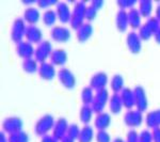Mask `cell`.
Here are the masks:
<instances>
[{"mask_svg":"<svg viewBox=\"0 0 160 142\" xmlns=\"http://www.w3.org/2000/svg\"><path fill=\"white\" fill-rule=\"evenodd\" d=\"M145 124L148 128H152V129L154 127L160 126V108L152 110V111L146 113Z\"/></svg>","mask_w":160,"mask_h":142,"instance_id":"484cf974","label":"cell"},{"mask_svg":"<svg viewBox=\"0 0 160 142\" xmlns=\"http://www.w3.org/2000/svg\"><path fill=\"white\" fill-rule=\"evenodd\" d=\"M87 4L84 1H76L74 3L73 11H72L71 17V27L73 29H78V28L83 24V20L86 19V9Z\"/></svg>","mask_w":160,"mask_h":142,"instance_id":"6da1fadb","label":"cell"},{"mask_svg":"<svg viewBox=\"0 0 160 142\" xmlns=\"http://www.w3.org/2000/svg\"><path fill=\"white\" fill-rule=\"evenodd\" d=\"M112 142H126V141L124 140L123 138H121V137H117V138H114V139H113Z\"/></svg>","mask_w":160,"mask_h":142,"instance_id":"816d5d0a","label":"cell"},{"mask_svg":"<svg viewBox=\"0 0 160 142\" xmlns=\"http://www.w3.org/2000/svg\"><path fill=\"white\" fill-rule=\"evenodd\" d=\"M69 124L65 118H59L56 121L55 126L52 128V136L55 137L57 140H62L66 135H68Z\"/></svg>","mask_w":160,"mask_h":142,"instance_id":"4fadbf2b","label":"cell"},{"mask_svg":"<svg viewBox=\"0 0 160 142\" xmlns=\"http://www.w3.org/2000/svg\"><path fill=\"white\" fill-rule=\"evenodd\" d=\"M94 89H92L90 86L82 88L81 92H80V99H81V102L83 103V105H91L93 99H94Z\"/></svg>","mask_w":160,"mask_h":142,"instance_id":"f546056e","label":"cell"},{"mask_svg":"<svg viewBox=\"0 0 160 142\" xmlns=\"http://www.w3.org/2000/svg\"><path fill=\"white\" fill-rule=\"evenodd\" d=\"M115 26L118 30L123 32L128 28L129 22H128V12L124 9H118L115 13Z\"/></svg>","mask_w":160,"mask_h":142,"instance_id":"ac0fdd59","label":"cell"},{"mask_svg":"<svg viewBox=\"0 0 160 142\" xmlns=\"http://www.w3.org/2000/svg\"><path fill=\"white\" fill-rule=\"evenodd\" d=\"M145 25L148 26V27L151 29L152 32L154 33V35H155V33L158 31V29L160 28V22L158 19H157V17L156 16H149L148 19H146V22H145Z\"/></svg>","mask_w":160,"mask_h":142,"instance_id":"e575fe53","label":"cell"},{"mask_svg":"<svg viewBox=\"0 0 160 142\" xmlns=\"http://www.w3.org/2000/svg\"><path fill=\"white\" fill-rule=\"evenodd\" d=\"M8 140L9 142H29V136L24 130H20L18 133L9 134Z\"/></svg>","mask_w":160,"mask_h":142,"instance_id":"836d02e7","label":"cell"},{"mask_svg":"<svg viewBox=\"0 0 160 142\" xmlns=\"http://www.w3.org/2000/svg\"><path fill=\"white\" fill-rule=\"evenodd\" d=\"M50 38L59 43L68 42L71 38V30L62 25H55L50 29Z\"/></svg>","mask_w":160,"mask_h":142,"instance_id":"9c48e42d","label":"cell"},{"mask_svg":"<svg viewBox=\"0 0 160 142\" xmlns=\"http://www.w3.org/2000/svg\"><path fill=\"white\" fill-rule=\"evenodd\" d=\"M92 34H93V26L91 23H83L76 30V38L81 43L89 40Z\"/></svg>","mask_w":160,"mask_h":142,"instance_id":"ffe728a7","label":"cell"},{"mask_svg":"<svg viewBox=\"0 0 160 142\" xmlns=\"http://www.w3.org/2000/svg\"><path fill=\"white\" fill-rule=\"evenodd\" d=\"M138 9L142 16L148 18L152 14V11H153V1L152 0H140Z\"/></svg>","mask_w":160,"mask_h":142,"instance_id":"1f68e13d","label":"cell"},{"mask_svg":"<svg viewBox=\"0 0 160 142\" xmlns=\"http://www.w3.org/2000/svg\"><path fill=\"white\" fill-rule=\"evenodd\" d=\"M94 137V128L89 124H86L82 126L81 130H80L78 142H92Z\"/></svg>","mask_w":160,"mask_h":142,"instance_id":"83f0119b","label":"cell"},{"mask_svg":"<svg viewBox=\"0 0 160 142\" xmlns=\"http://www.w3.org/2000/svg\"><path fill=\"white\" fill-rule=\"evenodd\" d=\"M26 38L28 42L30 43H41L43 38V32L40 27L37 25H29L27 26V30H26Z\"/></svg>","mask_w":160,"mask_h":142,"instance_id":"e0dca14e","label":"cell"},{"mask_svg":"<svg viewBox=\"0 0 160 142\" xmlns=\"http://www.w3.org/2000/svg\"><path fill=\"white\" fill-rule=\"evenodd\" d=\"M93 113H94V110H93L91 105H82L79 110L80 122L84 123V125H86V124H89L92 120Z\"/></svg>","mask_w":160,"mask_h":142,"instance_id":"4316f807","label":"cell"},{"mask_svg":"<svg viewBox=\"0 0 160 142\" xmlns=\"http://www.w3.org/2000/svg\"><path fill=\"white\" fill-rule=\"evenodd\" d=\"M110 88L113 93H118L124 89V77L121 74H114L111 77Z\"/></svg>","mask_w":160,"mask_h":142,"instance_id":"f1b7e54d","label":"cell"},{"mask_svg":"<svg viewBox=\"0 0 160 142\" xmlns=\"http://www.w3.org/2000/svg\"><path fill=\"white\" fill-rule=\"evenodd\" d=\"M111 124V114L108 112H100L97 113L94 119V126L97 130H106V128L109 127Z\"/></svg>","mask_w":160,"mask_h":142,"instance_id":"d6986e66","label":"cell"},{"mask_svg":"<svg viewBox=\"0 0 160 142\" xmlns=\"http://www.w3.org/2000/svg\"><path fill=\"white\" fill-rule=\"evenodd\" d=\"M58 18L56 10L53 9H46L42 14V20L46 26H55L56 20Z\"/></svg>","mask_w":160,"mask_h":142,"instance_id":"4dcf8cb0","label":"cell"},{"mask_svg":"<svg viewBox=\"0 0 160 142\" xmlns=\"http://www.w3.org/2000/svg\"><path fill=\"white\" fill-rule=\"evenodd\" d=\"M124 123L129 127H138L143 122V114L138 109H128L123 115Z\"/></svg>","mask_w":160,"mask_h":142,"instance_id":"ba28073f","label":"cell"},{"mask_svg":"<svg viewBox=\"0 0 160 142\" xmlns=\"http://www.w3.org/2000/svg\"><path fill=\"white\" fill-rule=\"evenodd\" d=\"M95 139L96 142H111V136L107 130H97Z\"/></svg>","mask_w":160,"mask_h":142,"instance_id":"f35d334b","label":"cell"},{"mask_svg":"<svg viewBox=\"0 0 160 142\" xmlns=\"http://www.w3.org/2000/svg\"><path fill=\"white\" fill-rule=\"evenodd\" d=\"M0 142H9L8 140V137L6 136V133L3 130L0 133Z\"/></svg>","mask_w":160,"mask_h":142,"instance_id":"c3c4849f","label":"cell"},{"mask_svg":"<svg viewBox=\"0 0 160 142\" xmlns=\"http://www.w3.org/2000/svg\"><path fill=\"white\" fill-rule=\"evenodd\" d=\"M121 99H122L123 106L127 109H132L133 106H136L135 102V94H133V90L128 87H125L121 91Z\"/></svg>","mask_w":160,"mask_h":142,"instance_id":"44dd1931","label":"cell"},{"mask_svg":"<svg viewBox=\"0 0 160 142\" xmlns=\"http://www.w3.org/2000/svg\"><path fill=\"white\" fill-rule=\"evenodd\" d=\"M40 11L35 7H27L24 11V19L29 25H35L40 20Z\"/></svg>","mask_w":160,"mask_h":142,"instance_id":"603a6c76","label":"cell"},{"mask_svg":"<svg viewBox=\"0 0 160 142\" xmlns=\"http://www.w3.org/2000/svg\"><path fill=\"white\" fill-rule=\"evenodd\" d=\"M126 45L132 53H139L142 48V40L138 32L131 30L126 35Z\"/></svg>","mask_w":160,"mask_h":142,"instance_id":"8fae6325","label":"cell"},{"mask_svg":"<svg viewBox=\"0 0 160 142\" xmlns=\"http://www.w3.org/2000/svg\"><path fill=\"white\" fill-rule=\"evenodd\" d=\"M16 53L18 55L20 58L28 59V58H32V56L34 55L35 53V48L33 47L32 43L28 42L27 40L26 41H20L16 44Z\"/></svg>","mask_w":160,"mask_h":142,"instance_id":"5bb4252c","label":"cell"},{"mask_svg":"<svg viewBox=\"0 0 160 142\" xmlns=\"http://www.w3.org/2000/svg\"><path fill=\"white\" fill-rule=\"evenodd\" d=\"M133 94H135V102L136 107L141 112L145 111L148 107V95H146L145 89L142 86H136L133 88Z\"/></svg>","mask_w":160,"mask_h":142,"instance_id":"30bf717a","label":"cell"},{"mask_svg":"<svg viewBox=\"0 0 160 142\" xmlns=\"http://www.w3.org/2000/svg\"><path fill=\"white\" fill-rule=\"evenodd\" d=\"M61 142H75V140L74 139H72L71 137H68V135H66L65 137H64L63 139H62V140H60Z\"/></svg>","mask_w":160,"mask_h":142,"instance_id":"681fc988","label":"cell"},{"mask_svg":"<svg viewBox=\"0 0 160 142\" xmlns=\"http://www.w3.org/2000/svg\"><path fill=\"white\" fill-rule=\"evenodd\" d=\"M52 46L51 43L48 40H43L41 43L38 44L37 48H35V53H34V58L35 60L40 63L45 62L47 60L48 57H50L51 53H52Z\"/></svg>","mask_w":160,"mask_h":142,"instance_id":"8992f818","label":"cell"},{"mask_svg":"<svg viewBox=\"0 0 160 142\" xmlns=\"http://www.w3.org/2000/svg\"><path fill=\"white\" fill-rule=\"evenodd\" d=\"M80 130H81V128L79 127L78 124H77V123H72V124H69V126H68V136L71 137V138L74 139V140H76V139L79 138Z\"/></svg>","mask_w":160,"mask_h":142,"instance_id":"d590c367","label":"cell"},{"mask_svg":"<svg viewBox=\"0 0 160 142\" xmlns=\"http://www.w3.org/2000/svg\"><path fill=\"white\" fill-rule=\"evenodd\" d=\"M152 134H153V142H160V126L154 127L152 129Z\"/></svg>","mask_w":160,"mask_h":142,"instance_id":"ee69618b","label":"cell"},{"mask_svg":"<svg viewBox=\"0 0 160 142\" xmlns=\"http://www.w3.org/2000/svg\"><path fill=\"white\" fill-rule=\"evenodd\" d=\"M139 35H140L141 40H148L149 38L152 37V35H154V33L152 32L151 29L148 27V26L145 25V23H143V24L141 25V27L139 28Z\"/></svg>","mask_w":160,"mask_h":142,"instance_id":"8d00e7d4","label":"cell"},{"mask_svg":"<svg viewBox=\"0 0 160 142\" xmlns=\"http://www.w3.org/2000/svg\"><path fill=\"white\" fill-rule=\"evenodd\" d=\"M22 68L26 72V73L33 74L35 72L38 71V61L35 60V58H28L25 59L22 63Z\"/></svg>","mask_w":160,"mask_h":142,"instance_id":"d6a6232c","label":"cell"},{"mask_svg":"<svg viewBox=\"0 0 160 142\" xmlns=\"http://www.w3.org/2000/svg\"><path fill=\"white\" fill-rule=\"evenodd\" d=\"M49 59L53 65H63L68 61V53L63 48H56L52 50Z\"/></svg>","mask_w":160,"mask_h":142,"instance_id":"7402d4cb","label":"cell"},{"mask_svg":"<svg viewBox=\"0 0 160 142\" xmlns=\"http://www.w3.org/2000/svg\"><path fill=\"white\" fill-rule=\"evenodd\" d=\"M136 0H118L117 4L120 7V9H131V8L135 7L136 4Z\"/></svg>","mask_w":160,"mask_h":142,"instance_id":"ab89813d","label":"cell"},{"mask_svg":"<svg viewBox=\"0 0 160 142\" xmlns=\"http://www.w3.org/2000/svg\"><path fill=\"white\" fill-rule=\"evenodd\" d=\"M155 12H156V15L155 16L157 17V19L160 22V2H158L156 6V9H155Z\"/></svg>","mask_w":160,"mask_h":142,"instance_id":"7dc6e473","label":"cell"},{"mask_svg":"<svg viewBox=\"0 0 160 142\" xmlns=\"http://www.w3.org/2000/svg\"><path fill=\"white\" fill-rule=\"evenodd\" d=\"M107 84H108V75L102 71L96 72L90 78V87L92 89L96 90V91L100 89H105Z\"/></svg>","mask_w":160,"mask_h":142,"instance_id":"9a60e30c","label":"cell"},{"mask_svg":"<svg viewBox=\"0 0 160 142\" xmlns=\"http://www.w3.org/2000/svg\"><path fill=\"white\" fill-rule=\"evenodd\" d=\"M91 4L95 8V9L99 10L100 8L102 7V4H104V1H102V0H93L91 2Z\"/></svg>","mask_w":160,"mask_h":142,"instance_id":"bcb514c9","label":"cell"},{"mask_svg":"<svg viewBox=\"0 0 160 142\" xmlns=\"http://www.w3.org/2000/svg\"><path fill=\"white\" fill-rule=\"evenodd\" d=\"M141 13L139 9L137 8H131L128 11V22H129V26L132 29H139L141 27Z\"/></svg>","mask_w":160,"mask_h":142,"instance_id":"d4e9b609","label":"cell"},{"mask_svg":"<svg viewBox=\"0 0 160 142\" xmlns=\"http://www.w3.org/2000/svg\"><path fill=\"white\" fill-rule=\"evenodd\" d=\"M56 12L58 15V19L61 23L65 24L68 22H71L72 17V11L69 8L68 3H66L65 1H59L56 4Z\"/></svg>","mask_w":160,"mask_h":142,"instance_id":"2e32d148","label":"cell"},{"mask_svg":"<svg viewBox=\"0 0 160 142\" xmlns=\"http://www.w3.org/2000/svg\"><path fill=\"white\" fill-rule=\"evenodd\" d=\"M154 37H155V40H156V42L160 44V28L158 29V31H157V32L155 33Z\"/></svg>","mask_w":160,"mask_h":142,"instance_id":"f907efd6","label":"cell"},{"mask_svg":"<svg viewBox=\"0 0 160 142\" xmlns=\"http://www.w3.org/2000/svg\"><path fill=\"white\" fill-rule=\"evenodd\" d=\"M22 120L19 117H8L2 122V130L8 134L13 133H18V131L22 130Z\"/></svg>","mask_w":160,"mask_h":142,"instance_id":"52a82bcc","label":"cell"},{"mask_svg":"<svg viewBox=\"0 0 160 142\" xmlns=\"http://www.w3.org/2000/svg\"><path fill=\"white\" fill-rule=\"evenodd\" d=\"M26 30H27V26H26V22L22 17H17L14 19L11 27V38L14 43H18L22 41V38L26 35Z\"/></svg>","mask_w":160,"mask_h":142,"instance_id":"277c9868","label":"cell"},{"mask_svg":"<svg viewBox=\"0 0 160 142\" xmlns=\"http://www.w3.org/2000/svg\"><path fill=\"white\" fill-rule=\"evenodd\" d=\"M97 11H98V10L95 9L92 4H89L86 9V19H88V20L94 19L95 16H96V14H97Z\"/></svg>","mask_w":160,"mask_h":142,"instance_id":"60d3db41","label":"cell"},{"mask_svg":"<svg viewBox=\"0 0 160 142\" xmlns=\"http://www.w3.org/2000/svg\"><path fill=\"white\" fill-rule=\"evenodd\" d=\"M108 104H109V109L111 113H113V114L120 113L122 111V108H123V102L122 99H121V94H118V93L111 94Z\"/></svg>","mask_w":160,"mask_h":142,"instance_id":"cb8c5ba5","label":"cell"},{"mask_svg":"<svg viewBox=\"0 0 160 142\" xmlns=\"http://www.w3.org/2000/svg\"><path fill=\"white\" fill-rule=\"evenodd\" d=\"M109 99H110V94H109V91H108L107 88L97 90L96 93H95L94 99H93V102L91 104L94 112L100 113V112L104 111L106 105H107V103L109 102Z\"/></svg>","mask_w":160,"mask_h":142,"instance_id":"3957f363","label":"cell"},{"mask_svg":"<svg viewBox=\"0 0 160 142\" xmlns=\"http://www.w3.org/2000/svg\"><path fill=\"white\" fill-rule=\"evenodd\" d=\"M38 73L40 75L41 78L44 79V80H52L56 77V74H58L56 71L55 65H53L51 62H48V61L40 63Z\"/></svg>","mask_w":160,"mask_h":142,"instance_id":"7c38bea8","label":"cell"},{"mask_svg":"<svg viewBox=\"0 0 160 142\" xmlns=\"http://www.w3.org/2000/svg\"><path fill=\"white\" fill-rule=\"evenodd\" d=\"M55 118L50 113H46L42 115L34 124V133L38 136H44L47 135V133L50 129H52L55 126Z\"/></svg>","mask_w":160,"mask_h":142,"instance_id":"7a4b0ae2","label":"cell"},{"mask_svg":"<svg viewBox=\"0 0 160 142\" xmlns=\"http://www.w3.org/2000/svg\"><path fill=\"white\" fill-rule=\"evenodd\" d=\"M58 2L59 1H57V0H38V6L42 8V9H45V8L52 6V4H57Z\"/></svg>","mask_w":160,"mask_h":142,"instance_id":"7bdbcfd3","label":"cell"},{"mask_svg":"<svg viewBox=\"0 0 160 142\" xmlns=\"http://www.w3.org/2000/svg\"><path fill=\"white\" fill-rule=\"evenodd\" d=\"M58 141L59 140H57L52 135H48V134L42 136V138H41V142H58Z\"/></svg>","mask_w":160,"mask_h":142,"instance_id":"f6af8a7d","label":"cell"},{"mask_svg":"<svg viewBox=\"0 0 160 142\" xmlns=\"http://www.w3.org/2000/svg\"><path fill=\"white\" fill-rule=\"evenodd\" d=\"M139 142H153V134L152 131L144 128L139 134Z\"/></svg>","mask_w":160,"mask_h":142,"instance_id":"74e56055","label":"cell"},{"mask_svg":"<svg viewBox=\"0 0 160 142\" xmlns=\"http://www.w3.org/2000/svg\"><path fill=\"white\" fill-rule=\"evenodd\" d=\"M58 79L60 84L66 89H74L76 86V77L75 74L68 68H61L58 71Z\"/></svg>","mask_w":160,"mask_h":142,"instance_id":"5b68a950","label":"cell"},{"mask_svg":"<svg viewBox=\"0 0 160 142\" xmlns=\"http://www.w3.org/2000/svg\"><path fill=\"white\" fill-rule=\"evenodd\" d=\"M126 142H139V134L136 129H129L126 134Z\"/></svg>","mask_w":160,"mask_h":142,"instance_id":"b9f144b4","label":"cell"}]
</instances>
